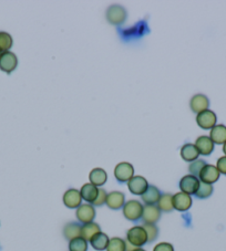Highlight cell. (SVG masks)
Here are the masks:
<instances>
[{
	"mask_svg": "<svg viewBox=\"0 0 226 251\" xmlns=\"http://www.w3.org/2000/svg\"><path fill=\"white\" fill-rule=\"evenodd\" d=\"M107 251H127L125 241L122 239V238H119V237L111 238V239L109 240Z\"/></svg>",
	"mask_w": 226,
	"mask_h": 251,
	"instance_id": "cell-26",
	"label": "cell"
},
{
	"mask_svg": "<svg viewBox=\"0 0 226 251\" xmlns=\"http://www.w3.org/2000/svg\"><path fill=\"white\" fill-rule=\"evenodd\" d=\"M206 165V162L203 161V159H197L190 164L189 166V172L190 175H193L195 177H198L199 173L203 170V167Z\"/></svg>",
	"mask_w": 226,
	"mask_h": 251,
	"instance_id": "cell-30",
	"label": "cell"
},
{
	"mask_svg": "<svg viewBox=\"0 0 226 251\" xmlns=\"http://www.w3.org/2000/svg\"><path fill=\"white\" fill-rule=\"evenodd\" d=\"M99 232H101V228H100L99 225L95 223L82 225L81 227V237L86 241H90L92 239V237Z\"/></svg>",
	"mask_w": 226,
	"mask_h": 251,
	"instance_id": "cell-22",
	"label": "cell"
},
{
	"mask_svg": "<svg viewBox=\"0 0 226 251\" xmlns=\"http://www.w3.org/2000/svg\"><path fill=\"white\" fill-rule=\"evenodd\" d=\"M143 206L140 201L136 199L127 201L123 206V215L130 222H138L141 219L143 214Z\"/></svg>",
	"mask_w": 226,
	"mask_h": 251,
	"instance_id": "cell-1",
	"label": "cell"
},
{
	"mask_svg": "<svg viewBox=\"0 0 226 251\" xmlns=\"http://www.w3.org/2000/svg\"><path fill=\"white\" fill-rule=\"evenodd\" d=\"M124 204H125V196L123 193L111 192L108 194L106 205L110 209H113V210L121 209V208H123Z\"/></svg>",
	"mask_w": 226,
	"mask_h": 251,
	"instance_id": "cell-16",
	"label": "cell"
},
{
	"mask_svg": "<svg viewBox=\"0 0 226 251\" xmlns=\"http://www.w3.org/2000/svg\"><path fill=\"white\" fill-rule=\"evenodd\" d=\"M76 216H77L78 222L84 224V225L93 223V220L95 218L94 206L91 204H84V205L79 206L77 208Z\"/></svg>",
	"mask_w": 226,
	"mask_h": 251,
	"instance_id": "cell-6",
	"label": "cell"
},
{
	"mask_svg": "<svg viewBox=\"0 0 226 251\" xmlns=\"http://www.w3.org/2000/svg\"><path fill=\"white\" fill-rule=\"evenodd\" d=\"M194 145L197 146L199 155H203V156H208L214 151V143H213L210 136L203 135L198 137Z\"/></svg>",
	"mask_w": 226,
	"mask_h": 251,
	"instance_id": "cell-15",
	"label": "cell"
},
{
	"mask_svg": "<svg viewBox=\"0 0 226 251\" xmlns=\"http://www.w3.org/2000/svg\"><path fill=\"white\" fill-rule=\"evenodd\" d=\"M81 225L78 223H70L67 224L63 228V236L67 240H72L75 238L81 237Z\"/></svg>",
	"mask_w": 226,
	"mask_h": 251,
	"instance_id": "cell-24",
	"label": "cell"
},
{
	"mask_svg": "<svg viewBox=\"0 0 226 251\" xmlns=\"http://www.w3.org/2000/svg\"><path fill=\"white\" fill-rule=\"evenodd\" d=\"M133 251H145L144 249H142V248H136V249H134Z\"/></svg>",
	"mask_w": 226,
	"mask_h": 251,
	"instance_id": "cell-36",
	"label": "cell"
},
{
	"mask_svg": "<svg viewBox=\"0 0 226 251\" xmlns=\"http://www.w3.org/2000/svg\"><path fill=\"white\" fill-rule=\"evenodd\" d=\"M107 196H108V194H107L106 190H104L103 188H99L98 197H97V199H95L92 205L97 206V207L104 205V204H106V201H107Z\"/></svg>",
	"mask_w": 226,
	"mask_h": 251,
	"instance_id": "cell-32",
	"label": "cell"
},
{
	"mask_svg": "<svg viewBox=\"0 0 226 251\" xmlns=\"http://www.w3.org/2000/svg\"><path fill=\"white\" fill-rule=\"evenodd\" d=\"M198 186H199L198 177H195L193 175H185L184 177H182V179L180 180L181 192L188 195H195Z\"/></svg>",
	"mask_w": 226,
	"mask_h": 251,
	"instance_id": "cell-10",
	"label": "cell"
},
{
	"mask_svg": "<svg viewBox=\"0 0 226 251\" xmlns=\"http://www.w3.org/2000/svg\"><path fill=\"white\" fill-rule=\"evenodd\" d=\"M210 138L214 144L223 145L226 142V126L223 124H216L214 127L211 129Z\"/></svg>",
	"mask_w": 226,
	"mask_h": 251,
	"instance_id": "cell-19",
	"label": "cell"
},
{
	"mask_svg": "<svg viewBox=\"0 0 226 251\" xmlns=\"http://www.w3.org/2000/svg\"><path fill=\"white\" fill-rule=\"evenodd\" d=\"M1 53H2V52H1V51H0V55H1Z\"/></svg>",
	"mask_w": 226,
	"mask_h": 251,
	"instance_id": "cell-37",
	"label": "cell"
},
{
	"mask_svg": "<svg viewBox=\"0 0 226 251\" xmlns=\"http://www.w3.org/2000/svg\"><path fill=\"white\" fill-rule=\"evenodd\" d=\"M158 207L161 211H165V213H170L173 209V195L171 194H163L158 201Z\"/></svg>",
	"mask_w": 226,
	"mask_h": 251,
	"instance_id": "cell-25",
	"label": "cell"
},
{
	"mask_svg": "<svg viewBox=\"0 0 226 251\" xmlns=\"http://www.w3.org/2000/svg\"><path fill=\"white\" fill-rule=\"evenodd\" d=\"M81 201H82V197H81L80 190L78 189L70 188L68 189L63 195V204L64 206L70 209H75V208H78L79 206H81Z\"/></svg>",
	"mask_w": 226,
	"mask_h": 251,
	"instance_id": "cell-12",
	"label": "cell"
},
{
	"mask_svg": "<svg viewBox=\"0 0 226 251\" xmlns=\"http://www.w3.org/2000/svg\"><path fill=\"white\" fill-rule=\"evenodd\" d=\"M12 37L8 32L0 31V51L1 52H6L9 51L10 48L12 47Z\"/></svg>",
	"mask_w": 226,
	"mask_h": 251,
	"instance_id": "cell-29",
	"label": "cell"
},
{
	"mask_svg": "<svg viewBox=\"0 0 226 251\" xmlns=\"http://www.w3.org/2000/svg\"><path fill=\"white\" fill-rule=\"evenodd\" d=\"M223 152H224V154H225V156H226V142L224 143L223 144Z\"/></svg>",
	"mask_w": 226,
	"mask_h": 251,
	"instance_id": "cell-35",
	"label": "cell"
},
{
	"mask_svg": "<svg viewBox=\"0 0 226 251\" xmlns=\"http://www.w3.org/2000/svg\"><path fill=\"white\" fill-rule=\"evenodd\" d=\"M134 176V168L132 164L128 162L119 163L114 168V177L119 183H128Z\"/></svg>",
	"mask_w": 226,
	"mask_h": 251,
	"instance_id": "cell-3",
	"label": "cell"
},
{
	"mask_svg": "<svg viewBox=\"0 0 226 251\" xmlns=\"http://www.w3.org/2000/svg\"><path fill=\"white\" fill-rule=\"evenodd\" d=\"M220 175L221 173L217 170L216 166L211 165V164H206V165L203 167L201 173H199L198 179L199 181H203V183L213 185L219 180Z\"/></svg>",
	"mask_w": 226,
	"mask_h": 251,
	"instance_id": "cell-8",
	"label": "cell"
},
{
	"mask_svg": "<svg viewBox=\"0 0 226 251\" xmlns=\"http://www.w3.org/2000/svg\"><path fill=\"white\" fill-rule=\"evenodd\" d=\"M199 153L197 149V146L194 144H191V143H188V144H184L181 149V157L184 159L185 162L192 163L194 161L198 159Z\"/></svg>",
	"mask_w": 226,
	"mask_h": 251,
	"instance_id": "cell-20",
	"label": "cell"
},
{
	"mask_svg": "<svg viewBox=\"0 0 226 251\" xmlns=\"http://www.w3.org/2000/svg\"><path fill=\"white\" fill-rule=\"evenodd\" d=\"M190 106L194 113H201V112L208 110L210 106V100L204 94H195L194 97L191 99Z\"/></svg>",
	"mask_w": 226,
	"mask_h": 251,
	"instance_id": "cell-14",
	"label": "cell"
},
{
	"mask_svg": "<svg viewBox=\"0 0 226 251\" xmlns=\"http://www.w3.org/2000/svg\"><path fill=\"white\" fill-rule=\"evenodd\" d=\"M129 190L133 195H138V196H142L145 190L149 187V183L147 180L142 176H133L131 179L128 181Z\"/></svg>",
	"mask_w": 226,
	"mask_h": 251,
	"instance_id": "cell-11",
	"label": "cell"
},
{
	"mask_svg": "<svg viewBox=\"0 0 226 251\" xmlns=\"http://www.w3.org/2000/svg\"><path fill=\"white\" fill-rule=\"evenodd\" d=\"M153 251H174V248L169 242H160L154 247Z\"/></svg>",
	"mask_w": 226,
	"mask_h": 251,
	"instance_id": "cell-33",
	"label": "cell"
},
{
	"mask_svg": "<svg viewBox=\"0 0 226 251\" xmlns=\"http://www.w3.org/2000/svg\"><path fill=\"white\" fill-rule=\"evenodd\" d=\"M109 237L104 232H99L97 235L92 237V239L90 240V244L92 246V248L98 251L107 250V247L109 244Z\"/></svg>",
	"mask_w": 226,
	"mask_h": 251,
	"instance_id": "cell-23",
	"label": "cell"
},
{
	"mask_svg": "<svg viewBox=\"0 0 226 251\" xmlns=\"http://www.w3.org/2000/svg\"><path fill=\"white\" fill-rule=\"evenodd\" d=\"M80 194H81V197L84 201H85L86 202H89V204L92 205L95 199H97V197H98L99 187H97V186H94L91 183L85 184L80 189Z\"/></svg>",
	"mask_w": 226,
	"mask_h": 251,
	"instance_id": "cell-17",
	"label": "cell"
},
{
	"mask_svg": "<svg viewBox=\"0 0 226 251\" xmlns=\"http://www.w3.org/2000/svg\"><path fill=\"white\" fill-rule=\"evenodd\" d=\"M217 116L212 110H205L197 115V123L203 129H212L216 125Z\"/></svg>",
	"mask_w": 226,
	"mask_h": 251,
	"instance_id": "cell-7",
	"label": "cell"
},
{
	"mask_svg": "<svg viewBox=\"0 0 226 251\" xmlns=\"http://www.w3.org/2000/svg\"><path fill=\"white\" fill-rule=\"evenodd\" d=\"M18 66V58L11 51H6L0 55V70L9 75Z\"/></svg>",
	"mask_w": 226,
	"mask_h": 251,
	"instance_id": "cell-5",
	"label": "cell"
},
{
	"mask_svg": "<svg viewBox=\"0 0 226 251\" xmlns=\"http://www.w3.org/2000/svg\"><path fill=\"white\" fill-rule=\"evenodd\" d=\"M192 197L185 193H176L173 195V208L177 211H188L192 206Z\"/></svg>",
	"mask_w": 226,
	"mask_h": 251,
	"instance_id": "cell-9",
	"label": "cell"
},
{
	"mask_svg": "<svg viewBox=\"0 0 226 251\" xmlns=\"http://www.w3.org/2000/svg\"><path fill=\"white\" fill-rule=\"evenodd\" d=\"M213 185L203 183V181H199V186L195 193V197H198V199H206L211 196L213 194Z\"/></svg>",
	"mask_w": 226,
	"mask_h": 251,
	"instance_id": "cell-27",
	"label": "cell"
},
{
	"mask_svg": "<svg viewBox=\"0 0 226 251\" xmlns=\"http://www.w3.org/2000/svg\"><path fill=\"white\" fill-rule=\"evenodd\" d=\"M144 228L147 236V242H153L156 238L159 236V228L155 226V225H150V224H144L142 226Z\"/></svg>",
	"mask_w": 226,
	"mask_h": 251,
	"instance_id": "cell-31",
	"label": "cell"
},
{
	"mask_svg": "<svg viewBox=\"0 0 226 251\" xmlns=\"http://www.w3.org/2000/svg\"><path fill=\"white\" fill-rule=\"evenodd\" d=\"M161 218V210L155 205H145L143 207V214L141 219L144 224L155 225Z\"/></svg>",
	"mask_w": 226,
	"mask_h": 251,
	"instance_id": "cell-13",
	"label": "cell"
},
{
	"mask_svg": "<svg viewBox=\"0 0 226 251\" xmlns=\"http://www.w3.org/2000/svg\"><path fill=\"white\" fill-rule=\"evenodd\" d=\"M89 179L91 184L97 186V187H101V186L106 184V181L108 179V174L103 168H93V170L90 172Z\"/></svg>",
	"mask_w": 226,
	"mask_h": 251,
	"instance_id": "cell-21",
	"label": "cell"
},
{
	"mask_svg": "<svg viewBox=\"0 0 226 251\" xmlns=\"http://www.w3.org/2000/svg\"><path fill=\"white\" fill-rule=\"evenodd\" d=\"M216 168L219 170L221 174L226 175V156H222L217 159Z\"/></svg>",
	"mask_w": 226,
	"mask_h": 251,
	"instance_id": "cell-34",
	"label": "cell"
},
{
	"mask_svg": "<svg viewBox=\"0 0 226 251\" xmlns=\"http://www.w3.org/2000/svg\"><path fill=\"white\" fill-rule=\"evenodd\" d=\"M88 250V241L82 237L75 238L69 241V251H86Z\"/></svg>",
	"mask_w": 226,
	"mask_h": 251,
	"instance_id": "cell-28",
	"label": "cell"
},
{
	"mask_svg": "<svg viewBox=\"0 0 226 251\" xmlns=\"http://www.w3.org/2000/svg\"><path fill=\"white\" fill-rule=\"evenodd\" d=\"M127 241L137 248H141L147 242V236L142 226H134L127 232Z\"/></svg>",
	"mask_w": 226,
	"mask_h": 251,
	"instance_id": "cell-2",
	"label": "cell"
},
{
	"mask_svg": "<svg viewBox=\"0 0 226 251\" xmlns=\"http://www.w3.org/2000/svg\"><path fill=\"white\" fill-rule=\"evenodd\" d=\"M141 197L145 205H156L161 197V193L158 187H155L153 185H149V187Z\"/></svg>",
	"mask_w": 226,
	"mask_h": 251,
	"instance_id": "cell-18",
	"label": "cell"
},
{
	"mask_svg": "<svg viewBox=\"0 0 226 251\" xmlns=\"http://www.w3.org/2000/svg\"><path fill=\"white\" fill-rule=\"evenodd\" d=\"M107 19L111 25H121L127 19V11L122 6L112 5L107 9Z\"/></svg>",
	"mask_w": 226,
	"mask_h": 251,
	"instance_id": "cell-4",
	"label": "cell"
}]
</instances>
